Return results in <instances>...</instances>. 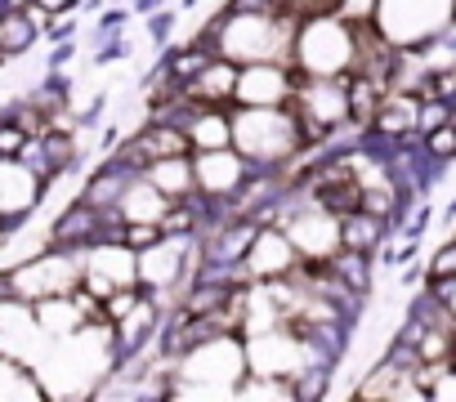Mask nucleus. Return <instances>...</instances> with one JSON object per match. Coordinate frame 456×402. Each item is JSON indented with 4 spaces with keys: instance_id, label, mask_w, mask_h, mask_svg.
<instances>
[{
    "instance_id": "f257e3e1",
    "label": "nucleus",
    "mask_w": 456,
    "mask_h": 402,
    "mask_svg": "<svg viewBox=\"0 0 456 402\" xmlns=\"http://www.w3.org/2000/svg\"><path fill=\"white\" fill-rule=\"evenodd\" d=\"M296 14H228L215 10L206 19V28L192 36L197 45L242 63H291V45H296Z\"/></svg>"
},
{
    "instance_id": "0eeeda50",
    "label": "nucleus",
    "mask_w": 456,
    "mask_h": 402,
    "mask_svg": "<svg viewBox=\"0 0 456 402\" xmlns=\"http://www.w3.org/2000/svg\"><path fill=\"white\" fill-rule=\"evenodd\" d=\"M45 206V179L19 157H0V233H19Z\"/></svg>"
},
{
    "instance_id": "dca6fc26",
    "label": "nucleus",
    "mask_w": 456,
    "mask_h": 402,
    "mask_svg": "<svg viewBox=\"0 0 456 402\" xmlns=\"http://www.w3.org/2000/svg\"><path fill=\"white\" fill-rule=\"evenodd\" d=\"M385 237H389V220H380V215H371V211H362V206L349 211V215H340V246L376 255Z\"/></svg>"
},
{
    "instance_id": "2eb2a0df",
    "label": "nucleus",
    "mask_w": 456,
    "mask_h": 402,
    "mask_svg": "<svg viewBox=\"0 0 456 402\" xmlns=\"http://www.w3.org/2000/svg\"><path fill=\"white\" fill-rule=\"evenodd\" d=\"M143 174L170 197V201H179V197H192L197 192V174H192V152H183V157H157V161H148L143 165Z\"/></svg>"
},
{
    "instance_id": "c756f323",
    "label": "nucleus",
    "mask_w": 456,
    "mask_h": 402,
    "mask_svg": "<svg viewBox=\"0 0 456 402\" xmlns=\"http://www.w3.org/2000/svg\"><path fill=\"white\" fill-rule=\"evenodd\" d=\"M197 5H201V0H175V10H179V14H183V10H197Z\"/></svg>"
},
{
    "instance_id": "a878e982",
    "label": "nucleus",
    "mask_w": 456,
    "mask_h": 402,
    "mask_svg": "<svg viewBox=\"0 0 456 402\" xmlns=\"http://www.w3.org/2000/svg\"><path fill=\"white\" fill-rule=\"evenodd\" d=\"M77 50H81V41H54V45H50V59H45V68H72Z\"/></svg>"
},
{
    "instance_id": "9b49d317",
    "label": "nucleus",
    "mask_w": 456,
    "mask_h": 402,
    "mask_svg": "<svg viewBox=\"0 0 456 402\" xmlns=\"http://www.w3.org/2000/svg\"><path fill=\"white\" fill-rule=\"evenodd\" d=\"M247 273H251V282H269V277H282V273H291L296 264H300V255H296V246H291V237L278 229V224H265L260 233H256V242H251V251H247Z\"/></svg>"
},
{
    "instance_id": "423d86ee",
    "label": "nucleus",
    "mask_w": 456,
    "mask_h": 402,
    "mask_svg": "<svg viewBox=\"0 0 456 402\" xmlns=\"http://www.w3.org/2000/svg\"><path fill=\"white\" fill-rule=\"evenodd\" d=\"M371 23L394 45H407L416 36L456 28V0H371Z\"/></svg>"
},
{
    "instance_id": "6e6552de",
    "label": "nucleus",
    "mask_w": 456,
    "mask_h": 402,
    "mask_svg": "<svg viewBox=\"0 0 456 402\" xmlns=\"http://www.w3.org/2000/svg\"><path fill=\"white\" fill-rule=\"evenodd\" d=\"M296 117L318 121L322 130H336L349 121V76H300L296 72V94H291Z\"/></svg>"
},
{
    "instance_id": "bb28decb",
    "label": "nucleus",
    "mask_w": 456,
    "mask_h": 402,
    "mask_svg": "<svg viewBox=\"0 0 456 402\" xmlns=\"http://www.w3.org/2000/svg\"><path fill=\"white\" fill-rule=\"evenodd\" d=\"M126 5H130L134 19H148V14H157L161 5H170V0H126Z\"/></svg>"
},
{
    "instance_id": "aec40b11",
    "label": "nucleus",
    "mask_w": 456,
    "mask_h": 402,
    "mask_svg": "<svg viewBox=\"0 0 456 402\" xmlns=\"http://www.w3.org/2000/svg\"><path fill=\"white\" fill-rule=\"evenodd\" d=\"M161 233H166V237H197V233H201V197H197V192L170 201L166 215H161Z\"/></svg>"
},
{
    "instance_id": "20e7f679",
    "label": "nucleus",
    "mask_w": 456,
    "mask_h": 402,
    "mask_svg": "<svg viewBox=\"0 0 456 402\" xmlns=\"http://www.w3.org/2000/svg\"><path fill=\"white\" fill-rule=\"evenodd\" d=\"M358 63V23L349 14H309L296 23L291 68L300 76H349Z\"/></svg>"
},
{
    "instance_id": "ddd939ff",
    "label": "nucleus",
    "mask_w": 456,
    "mask_h": 402,
    "mask_svg": "<svg viewBox=\"0 0 456 402\" xmlns=\"http://www.w3.org/2000/svg\"><path fill=\"white\" fill-rule=\"evenodd\" d=\"M166 206H170V197H166L143 170L130 174L126 188H121V197H117V211H121L126 224H161Z\"/></svg>"
},
{
    "instance_id": "393cba45",
    "label": "nucleus",
    "mask_w": 456,
    "mask_h": 402,
    "mask_svg": "<svg viewBox=\"0 0 456 402\" xmlns=\"http://www.w3.org/2000/svg\"><path fill=\"white\" fill-rule=\"evenodd\" d=\"M219 10H228V14H282L273 0H224Z\"/></svg>"
},
{
    "instance_id": "b1692460",
    "label": "nucleus",
    "mask_w": 456,
    "mask_h": 402,
    "mask_svg": "<svg viewBox=\"0 0 456 402\" xmlns=\"http://www.w3.org/2000/svg\"><path fill=\"white\" fill-rule=\"evenodd\" d=\"M157 237H161V224H126V229H121V242H126V246H134V251L152 246Z\"/></svg>"
},
{
    "instance_id": "9d476101",
    "label": "nucleus",
    "mask_w": 456,
    "mask_h": 402,
    "mask_svg": "<svg viewBox=\"0 0 456 402\" xmlns=\"http://www.w3.org/2000/svg\"><path fill=\"white\" fill-rule=\"evenodd\" d=\"M192 174H197V192L201 197H238L242 183L251 179V161L238 148H201L192 152Z\"/></svg>"
},
{
    "instance_id": "7c9ffc66",
    "label": "nucleus",
    "mask_w": 456,
    "mask_h": 402,
    "mask_svg": "<svg viewBox=\"0 0 456 402\" xmlns=\"http://www.w3.org/2000/svg\"><path fill=\"white\" fill-rule=\"evenodd\" d=\"M0 300H5V282H0Z\"/></svg>"
},
{
    "instance_id": "f3484780",
    "label": "nucleus",
    "mask_w": 456,
    "mask_h": 402,
    "mask_svg": "<svg viewBox=\"0 0 456 402\" xmlns=\"http://www.w3.org/2000/svg\"><path fill=\"white\" fill-rule=\"evenodd\" d=\"M32 313H37V326H41L50 340H63V335H72V331L86 326V313L77 309L72 295H45V300L32 304Z\"/></svg>"
},
{
    "instance_id": "a211bd4d",
    "label": "nucleus",
    "mask_w": 456,
    "mask_h": 402,
    "mask_svg": "<svg viewBox=\"0 0 456 402\" xmlns=\"http://www.w3.org/2000/svg\"><path fill=\"white\" fill-rule=\"evenodd\" d=\"M327 269H331V273H336L349 291H358L362 300H371V291H376V255L340 246V251L327 260Z\"/></svg>"
},
{
    "instance_id": "5701e85b",
    "label": "nucleus",
    "mask_w": 456,
    "mask_h": 402,
    "mask_svg": "<svg viewBox=\"0 0 456 402\" xmlns=\"http://www.w3.org/2000/svg\"><path fill=\"white\" fill-rule=\"evenodd\" d=\"M420 148L434 157V161H456V125L452 121H443V125H434V130H425L420 134Z\"/></svg>"
},
{
    "instance_id": "412c9836",
    "label": "nucleus",
    "mask_w": 456,
    "mask_h": 402,
    "mask_svg": "<svg viewBox=\"0 0 456 402\" xmlns=\"http://www.w3.org/2000/svg\"><path fill=\"white\" fill-rule=\"evenodd\" d=\"M130 54H134V41H130V32H121V36H108L103 45L90 50V68H94V72H108V68L126 63Z\"/></svg>"
},
{
    "instance_id": "6ab92c4d",
    "label": "nucleus",
    "mask_w": 456,
    "mask_h": 402,
    "mask_svg": "<svg viewBox=\"0 0 456 402\" xmlns=\"http://www.w3.org/2000/svg\"><path fill=\"white\" fill-rule=\"evenodd\" d=\"M41 45V28L28 19V10H5L0 14V54L5 59H28Z\"/></svg>"
},
{
    "instance_id": "4468645a",
    "label": "nucleus",
    "mask_w": 456,
    "mask_h": 402,
    "mask_svg": "<svg viewBox=\"0 0 456 402\" xmlns=\"http://www.w3.org/2000/svg\"><path fill=\"white\" fill-rule=\"evenodd\" d=\"M183 130H188L192 152H201V148H233V112H228V108L197 103L183 117Z\"/></svg>"
},
{
    "instance_id": "f8f14e48",
    "label": "nucleus",
    "mask_w": 456,
    "mask_h": 402,
    "mask_svg": "<svg viewBox=\"0 0 456 402\" xmlns=\"http://www.w3.org/2000/svg\"><path fill=\"white\" fill-rule=\"evenodd\" d=\"M233 85H238V63L224 59V54H210L206 68L183 85V94L192 103H210V108H233Z\"/></svg>"
},
{
    "instance_id": "39448f33",
    "label": "nucleus",
    "mask_w": 456,
    "mask_h": 402,
    "mask_svg": "<svg viewBox=\"0 0 456 402\" xmlns=\"http://www.w3.org/2000/svg\"><path fill=\"white\" fill-rule=\"evenodd\" d=\"M0 282H5V295L14 300H45V295H72L81 286V251H59V246H45L19 264H10L5 273H0Z\"/></svg>"
},
{
    "instance_id": "1a4fd4ad",
    "label": "nucleus",
    "mask_w": 456,
    "mask_h": 402,
    "mask_svg": "<svg viewBox=\"0 0 456 402\" xmlns=\"http://www.w3.org/2000/svg\"><path fill=\"white\" fill-rule=\"evenodd\" d=\"M296 94L291 63H242L233 85V108H287Z\"/></svg>"
},
{
    "instance_id": "7ed1b4c3",
    "label": "nucleus",
    "mask_w": 456,
    "mask_h": 402,
    "mask_svg": "<svg viewBox=\"0 0 456 402\" xmlns=\"http://www.w3.org/2000/svg\"><path fill=\"white\" fill-rule=\"evenodd\" d=\"M233 112V148L251 161V170H282L305 152L300 121L287 108H228Z\"/></svg>"
},
{
    "instance_id": "cd10ccee",
    "label": "nucleus",
    "mask_w": 456,
    "mask_h": 402,
    "mask_svg": "<svg viewBox=\"0 0 456 402\" xmlns=\"http://www.w3.org/2000/svg\"><path fill=\"white\" fill-rule=\"evenodd\" d=\"M32 5H41L50 14H72V10H81V0H32Z\"/></svg>"
},
{
    "instance_id": "c85d7f7f",
    "label": "nucleus",
    "mask_w": 456,
    "mask_h": 402,
    "mask_svg": "<svg viewBox=\"0 0 456 402\" xmlns=\"http://www.w3.org/2000/svg\"><path fill=\"white\" fill-rule=\"evenodd\" d=\"M443 50L456 59V28H447V32H443Z\"/></svg>"
},
{
    "instance_id": "4be33fe9",
    "label": "nucleus",
    "mask_w": 456,
    "mask_h": 402,
    "mask_svg": "<svg viewBox=\"0 0 456 402\" xmlns=\"http://www.w3.org/2000/svg\"><path fill=\"white\" fill-rule=\"evenodd\" d=\"M175 23H179V10H175V5H161L157 14H148V19H143L148 45H152V50H166V45L175 41Z\"/></svg>"
},
{
    "instance_id": "f03ea898",
    "label": "nucleus",
    "mask_w": 456,
    "mask_h": 402,
    "mask_svg": "<svg viewBox=\"0 0 456 402\" xmlns=\"http://www.w3.org/2000/svg\"><path fill=\"white\" fill-rule=\"evenodd\" d=\"M251 375L242 331H219L175 358L170 398H238V384Z\"/></svg>"
}]
</instances>
